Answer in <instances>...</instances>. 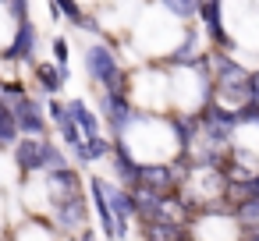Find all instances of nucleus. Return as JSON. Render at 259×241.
Returning a JSON list of instances; mask_svg holds the SVG:
<instances>
[{
    "label": "nucleus",
    "mask_w": 259,
    "mask_h": 241,
    "mask_svg": "<svg viewBox=\"0 0 259 241\" xmlns=\"http://www.w3.org/2000/svg\"><path fill=\"white\" fill-rule=\"evenodd\" d=\"M248 191H252V199H259V170L248 177Z\"/></svg>",
    "instance_id": "nucleus-24"
},
{
    "label": "nucleus",
    "mask_w": 259,
    "mask_h": 241,
    "mask_svg": "<svg viewBox=\"0 0 259 241\" xmlns=\"http://www.w3.org/2000/svg\"><path fill=\"white\" fill-rule=\"evenodd\" d=\"M43 142H47V138H18V146L11 149V153H15V163H18V170H22L25 177H29V174H39Z\"/></svg>",
    "instance_id": "nucleus-16"
},
{
    "label": "nucleus",
    "mask_w": 259,
    "mask_h": 241,
    "mask_svg": "<svg viewBox=\"0 0 259 241\" xmlns=\"http://www.w3.org/2000/svg\"><path fill=\"white\" fill-rule=\"evenodd\" d=\"M64 103H68V114H71L75 128L82 131V138H100V135H103V121H100V114H96L82 96H71V100H64Z\"/></svg>",
    "instance_id": "nucleus-13"
},
{
    "label": "nucleus",
    "mask_w": 259,
    "mask_h": 241,
    "mask_svg": "<svg viewBox=\"0 0 259 241\" xmlns=\"http://www.w3.org/2000/svg\"><path fill=\"white\" fill-rule=\"evenodd\" d=\"M36 50H39V29H36V22L29 18V22H22V25H15V36H11V43L0 50V61H8V64H36Z\"/></svg>",
    "instance_id": "nucleus-7"
},
{
    "label": "nucleus",
    "mask_w": 259,
    "mask_h": 241,
    "mask_svg": "<svg viewBox=\"0 0 259 241\" xmlns=\"http://www.w3.org/2000/svg\"><path fill=\"white\" fill-rule=\"evenodd\" d=\"M8 11H11V22L15 25L29 22V0H8Z\"/></svg>",
    "instance_id": "nucleus-23"
},
{
    "label": "nucleus",
    "mask_w": 259,
    "mask_h": 241,
    "mask_svg": "<svg viewBox=\"0 0 259 241\" xmlns=\"http://www.w3.org/2000/svg\"><path fill=\"white\" fill-rule=\"evenodd\" d=\"M96 114H100V121L107 124L110 138H128L139 107L132 103L128 92H100V100H96Z\"/></svg>",
    "instance_id": "nucleus-4"
},
{
    "label": "nucleus",
    "mask_w": 259,
    "mask_h": 241,
    "mask_svg": "<svg viewBox=\"0 0 259 241\" xmlns=\"http://www.w3.org/2000/svg\"><path fill=\"white\" fill-rule=\"evenodd\" d=\"M71 156H75V163H78V167L103 163V160L110 156V138H107V135H100V138H85V142H82Z\"/></svg>",
    "instance_id": "nucleus-17"
},
{
    "label": "nucleus",
    "mask_w": 259,
    "mask_h": 241,
    "mask_svg": "<svg viewBox=\"0 0 259 241\" xmlns=\"http://www.w3.org/2000/svg\"><path fill=\"white\" fill-rule=\"evenodd\" d=\"M82 61H85L89 82L100 92H128L132 96V71L124 68L117 46H110V43H89L85 54H82Z\"/></svg>",
    "instance_id": "nucleus-2"
},
{
    "label": "nucleus",
    "mask_w": 259,
    "mask_h": 241,
    "mask_svg": "<svg viewBox=\"0 0 259 241\" xmlns=\"http://www.w3.org/2000/svg\"><path fill=\"white\" fill-rule=\"evenodd\" d=\"M238 241H259V230H252V234H238Z\"/></svg>",
    "instance_id": "nucleus-25"
},
{
    "label": "nucleus",
    "mask_w": 259,
    "mask_h": 241,
    "mask_svg": "<svg viewBox=\"0 0 259 241\" xmlns=\"http://www.w3.org/2000/svg\"><path fill=\"white\" fill-rule=\"evenodd\" d=\"M195 117H199V142L202 146L220 149V153H227L234 146V138H238V117H234V110H227V107H220L213 100Z\"/></svg>",
    "instance_id": "nucleus-3"
},
{
    "label": "nucleus",
    "mask_w": 259,
    "mask_h": 241,
    "mask_svg": "<svg viewBox=\"0 0 259 241\" xmlns=\"http://www.w3.org/2000/svg\"><path fill=\"white\" fill-rule=\"evenodd\" d=\"M68 61H71V46H68V39H54V64L57 68H68Z\"/></svg>",
    "instance_id": "nucleus-22"
},
{
    "label": "nucleus",
    "mask_w": 259,
    "mask_h": 241,
    "mask_svg": "<svg viewBox=\"0 0 259 241\" xmlns=\"http://www.w3.org/2000/svg\"><path fill=\"white\" fill-rule=\"evenodd\" d=\"M202 61H206V71H209V82H213V96L220 107L227 110H241L245 103H252V85H248V71L234 54H224V50H202Z\"/></svg>",
    "instance_id": "nucleus-1"
},
{
    "label": "nucleus",
    "mask_w": 259,
    "mask_h": 241,
    "mask_svg": "<svg viewBox=\"0 0 259 241\" xmlns=\"http://www.w3.org/2000/svg\"><path fill=\"white\" fill-rule=\"evenodd\" d=\"M85 191H89V209H93V216H96V223H100V237H103V241H117V220H114L110 202H107V195H103V177L93 174V177L85 181Z\"/></svg>",
    "instance_id": "nucleus-10"
},
{
    "label": "nucleus",
    "mask_w": 259,
    "mask_h": 241,
    "mask_svg": "<svg viewBox=\"0 0 259 241\" xmlns=\"http://www.w3.org/2000/svg\"><path fill=\"white\" fill-rule=\"evenodd\" d=\"M103 195H107L110 213H114V220H117V241L132 237V223H135V202H132V191L121 188V184H114L110 177H103Z\"/></svg>",
    "instance_id": "nucleus-9"
},
{
    "label": "nucleus",
    "mask_w": 259,
    "mask_h": 241,
    "mask_svg": "<svg viewBox=\"0 0 259 241\" xmlns=\"http://www.w3.org/2000/svg\"><path fill=\"white\" fill-rule=\"evenodd\" d=\"M156 8L178 22V25H195V15H199V0H156Z\"/></svg>",
    "instance_id": "nucleus-18"
},
{
    "label": "nucleus",
    "mask_w": 259,
    "mask_h": 241,
    "mask_svg": "<svg viewBox=\"0 0 259 241\" xmlns=\"http://www.w3.org/2000/svg\"><path fill=\"white\" fill-rule=\"evenodd\" d=\"M231 220H234L238 234H252V230H259V199L238 202V206L231 209Z\"/></svg>",
    "instance_id": "nucleus-19"
},
{
    "label": "nucleus",
    "mask_w": 259,
    "mask_h": 241,
    "mask_svg": "<svg viewBox=\"0 0 259 241\" xmlns=\"http://www.w3.org/2000/svg\"><path fill=\"white\" fill-rule=\"evenodd\" d=\"M50 4L57 8V15H61V18H68V25H75V29H82V32H89V36H100V39H103V25H100V18H96V15H89V11H82L78 0H50Z\"/></svg>",
    "instance_id": "nucleus-12"
},
{
    "label": "nucleus",
    "mask_w": 259,
    "mask_h": 241,
    "mask_svg": "<svg viewBox=\"0 0 259 241\" xmlns=\"http://www.w3.org/2000/svg\"><path fill=\"white\" fill-rule=\"evenodd\" d=\"M18 138H22V131L15 124V114H11V107L4 100H0V149H15Z\"/></svg>",
    "instance_id": "nucleus-21"
},
{
    "label": "nucleus",
    "mask_w": 259,
    "mask_h": 241,
    "mask_svg": "<svg viewBox=\"0 0 259 241\" xmlns=\"http://www.w3.org/2000/svg\"><path fill=\"white\" fill-rule=\"evenodd\" d=\"M64 167H71V163H68V149H64L61 142L47 138V142H43V163H39V170H43V174H54V170H64Z\"/></svg>",
    "instance_id": "nucleus-20"
},
{
    "label": "nucleus",
    "mask_w": 259,
    "mask_h": 241,
    "mask_svg": "<svg viewBox=\"0 0 259 241\" xmlns=\"http://www.w3.org/2000/svg\"><path fill=\"white\" fill-rule=\"evenodd\" d=\"M89 216H93V209H89L85 195H75V199H64V202L50 206V227L57 234H64V237H71V241L82 230H89Z\"/></svg>",
    "instance_id": "nucleus-5"
},
{
    "label": "nucleus",
    "mask_w": 259,
    "mask_h": 241,
    "mask_svg": "<svg viewBox=\"0 0 259 241\" xmlns=\"http://www.w3.org/2000/svg\"><path fill=\"white\" fill-rule=\"evenodd\" d=\"M107 163H110V170H114V184H121V188H135V184H139V167H142V160L132 153V146H128L124 138H110V156H107Z\"/></svg>",
    "instance_id": "nucleus-8"
},
{
    "label": "nucleus",
    "mask_w": 259,
    "mask_h": 241,
    "mask_svg": "<svg viewBox=\"0 0 259 241\" xmlns=\"http://www.w3.org/2000/svg\"><path fill=\"white\" fill-rule=\"evenodd\" d=\"M139 237H142V241H195L188 223H170V220L139 223Z\"/></svg>",
    "instance_id": "nucleus-14"
},
{
    "label": "nucleus",
    "mask_w": 259,
    "mask_h": 241,
    "mask_svg": "<svg viewBox=\"0 0 259 241\" xmlns=\"http://www.w3.org/2000/svg\"><path fill=\"white\" fill-rule=\"evenodd\" d=\"M47 195H50V206H54V202H64V199H75V195H85L82 174H78L75 167H64V170L47 174Z\"/></svg>",
    "instance_id": "nucleus-11"
},
{
    "label": "nucleus",
    "mask_w": 259,
    "mask_h": 241,
    "mask_svg": "<svg viewBox=\"0 0 259 241\" xmlns=\"http://www.w3.org/2000/svg\"><path fill=\"white\" fill-rule=\"evenodd\" d=\"M11 114H15V124L22 131V138H47L50 135V121H47V107L36 100V96H18V100H8Z\"/></svg>",
    "instance_id": "nucleus-6"
},
{
    "label": "nucleus",
    "mask_w": 259,
    "mask_h": 241,
    "mask_svg": "<svg viewBox=\"0 0 259 241\" xmlns=\"http://www.w3.org/2000/svg\"><path fill=\"white\" fill-rule=\"evenodd\" d=\"M32 78H36V85L43 89V96L50 100V96H61V89H64L68 78H71V68H57L54 61H50V64L36 61V64H32Z\"/></svg>",
    "instance_id": "nucleus-15"
}]
</instances>
